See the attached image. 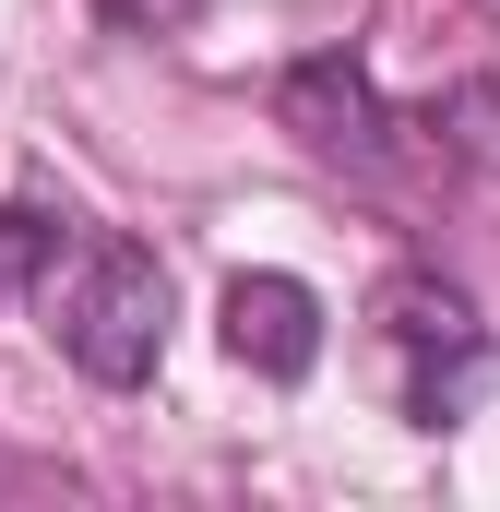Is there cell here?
Returning <instances> with one entry per match:
<instances>
[{"instance_id": "277c9868", "label": "cell", "mask_w": 500, "mask_h": 512, "mask_svg": "<svg viewBox=\"0 0 500 512\" xmlns=\"http://www.w3.org/2000/svg\"><path fill=\"white\" fill-rule=\"evenodd\" d=\"M215 322H227V358L262 370V382H310L322 370V298L298 274H227Z\"/></svg>"}, {"instance_id": "7a4b0ae2", "label": "cell", "mask_w": 500, "mask_h": 512, "mask_svg": "<svg viewBox=\"0 0 500 512\" xmlns=\"http://www.w3.org/2000/svg\"><path fill=\"white\" fill-rule=\"evenodd\" d=\"M381 346H393V405L417 417V429H453V417H477V393H489V322H477V298L453 286V274H429V262H393L370 298Z\"/></svg>"}, {"instance_id": "8992f818", "label": "cell", "mask_w": 500, "mask_h": 512, "mask_svg": "<svg viewBox=\"0 0 500 512\" xmlns=\"http://www.w3.org/2000/svg\"><path fill=\"white\" fill-rule=\"evenodd\" d=\"M84 239V215L72 203H48V191H12L0 203V298H36L48 274H60V251Z\"/></svg>"}, {"instance_id": "3957f363", "label": "cell", "mask_w": 500, "mask_h": 512, "mask_svg": "<svg viewBox=\"0 0 500 512\" xmlns=\"http://www.w3.org/2000/svg\"><path fill=\"white\" fill-rule=\"evenodd\" d=\"M274 120L298 131L322 167H346V179H381V167H393V108H381V84L346 60V48L298 60V72L274 84Z\"/></svg>"}, {"instance_id": "5b68a950", "label": "cell", "mask_w": 500, "mask_h": 512, "mask_svg": "<svg viewBox=\"0 0 500 512\" xmlns=\"http://www.w3.org/2000/svg\"><path fill=\"white\" fill-rule=\"evenodd\" d=\"M417 131L441 143V167H453V179L500 215V84H489V72H477V84H453V96H429V120H417Z\"/></svg>"}, {"instance_id": "52a82bcc", "label": "cell", "mask_w": 500, "mask_h": 512, "mask_svg": "<svg viewBox=\"0 0 500 512\" xmlns=\"http://www.w3.org/2000/svg\"><path fill=\"white\" fill-rule=\"evenodd\" d=\"M108 12H167V0H108Z\"/></svg>"}, {"instance_id": "6da1fadb", "label": "cell", "mask_w": 500, "mask_h": 512, "mask_svg": "<svg viewBox=\"0 0 500 512\" xmlns=\"http://www.w3.org/2000/svg\"><path fill=\"white\" fill-rule=\"evenodd\" d=\"M36 310H48V346L108 393L155 382V358H167V262L120 227H84L60 251V274L36 286Z\"/></svg>"}]
</instances>
